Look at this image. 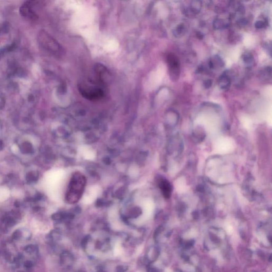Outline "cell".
<instances>
[{"label": "cell", "mask_w": 272, "mask_h": 272, "mask_svg": "<svg viewBox=\"0 0 272 272\" xmlns=\"http://www.w3.org/2000/svg\"><path fill=\"white\" fill-rule=\"evenodd\" d=\"M90 238V236H86L84 239H82V241H81V246L82 247H84V248L86 247Z\"/></svg>", "instance_id": "cell-19"}, {"label": "cell", "mask_w": 272, "mask_h": 272, "mask_svg": "<svg viewBox=\"0 0 272 272\" xmlns=\"http://www.w3.org/2000/svg\"><path fill=\"white\" fill-rule=\"evenodd\" d=\"M224 65L223 60L218 55L213 57L208 62V67L210 69H215L216 67H222Z\"/></svg>", "instance_id": "cell-11"}, {"label": "cell", "mask_w": 272, "mask_h": 272, "mask_svg": "<svg viewBox=\"0 0 272 272\" xmlns=\"http://www.w3.org/2000/svg\"><path fill=\"white\" fill-rule=\"evenodd\" d=\"M86 184V178L84 175L76 172L71 177L67 188L65 200L69 204H73L79 202L84 191Z\"/></svg>", "instance_id": "cell-1"}, {"label": "cell", "mask_w": 272, "mask_h": 272, "mask_svg": "<svg viewBox=\"0 0 272 272\" xmlns=\"http://www.w3.org/2000/svg\"><path fill=\"white\" fill-rule=\"evenodd\" d=\"M218 83L221 89L226 90L230 86L231 78L227 73H224L219 77Z\"/></svg>", "instance_id": "cell-7"}, {"label": "cell", "mask_w": 272, "mask_h": 272, "mask_svg": "<svg viewBox=\"0 0 272 272\" xmlns=\"http://www.w3.org/2000/svg\"><path fill=\"white\" fill-rule=\"evenodd\" d=\"M34 1H27L22 4L20 8V12L22 16L25 18H28L31 20H36L38 18L37 14L31 9V6L33 5Z\"/></svg>", "instance_id": "cell-5"}, {"label": "cell", "mask_w": 272, "mask_h": 272, "mask_svg": "<svg viewBox=\"0 0 272 272\" xmlns=\"http://www.w3.org/2000/svg\"><path fill=\"white\" fill-rule=\"evenodd\" d=\"M238 23H239V25L241 26H245L247 24V20L245 19H241L239 20Z\"/></svg>", "instance_id": "cell-20"}, {"label": "cell", "mask_w": 272, "mask_h": 272, "mask_svg": "<svg viewBox=\"0 0 272 272\" xmlns=\"http://www.w3.org/2000/svg\"><path fill=\"white\" fill-rule=\"evenodd\" d=\"M163 231V229L162 227H159L158 229H157L156 231L155 232L154 235V238L155 240H156L158 238L159 235Z\"/></svg>", "instance_id": "cell-17"}, {"label": "cell", "mask_w": 272, "mask_h": 272, "mask_svg": "<svg viewBox=\"0 0 272 272\" xmlns=\"http://www.w3.org/2000/svg\"><path fill=\"white\" fill-rule=\"evenodd\" d=\"M267 24L264 21L262 20H258L257 21L255 24H254V27L256 28L257 29H262L264 28L267 26Z\"/></svg>", "instance_id": "cell-15"}, {"label": "cell", "mask_w": 272, "mask_h": 272, "mask_svg": "<svg viewBox=\"0 0 272 272\" xmlns=\"http://www.w3.org/2000/svg\"><path fill=\"white\" fill-rule=\"evenodd\" d=\"M159 186L165 197L169 198L171 192V187L170 183L167 180L162 179L159 183Z\"/></svg>", "instance_id": "cell-9"}, {"label": "cell", "mask_w": 272, "mask_h": 272, "mask_svg": "<svg viewBox=\"0 0 272 272\" xmlns=\"http://www.w3.org/2000/svg\"><path fill=\"white\" fill-rule=\"evenodd\" d=\"M202 1H193L191 2V5L189 8L186 9V12L188 16L195 15L199 13L202 8Z\"/></svg>", "instance_id": "cell-6"}, {"label": "cell", "mask_w": 272, "mask_h": 272, "mask_svg": "<svg viewBox=\"0 0 272 272\" xmlns=\"http://www.w3.org/2000/svg\"><path fill=\"white\" fill-rule=\"evenodd\" d=\"M196 36H197V37H198L199 39H202L204 38V35H203L202 33L199 32V31L197 32V33H196Z\"/></svg>", "instance_id": "cell-22"}, {"label": "cell", "mask_w": 272, "mask_h": 272, "mask_svg": "<svg viewBox=\"0 0 272 272\" xmlns=\"http://www.w3.org/2000/svg\"><path fill=\"white\" fill-rule=\"evenodd\" d=\"M147 272H159L158 271V270H157L156 268H155L154 267H152V266H150V267H149L148 269H147Z\"/></svg>", "instance_id": "cell-21"}, {"label": "cell", "mask_w": 272, "mask_h": 272, "mask_svg": "<svg viewBox=\"0 0 272 272\" xmlns=\"http://www.w3.org/2000/svg\"><path fill=\"white\" fill-rule=\"evenodd\" d=\"M243 61L247 67H251L254 65V59L253 55L249 52H246L242 55Z\"/></svg>", "instance_id": "cell-12"}, {"label": "cell", "mask_w": 272, "mask_h": 272, "mask_svg": "<svg viewBox=\"0 0 272 272\" xmlns=\"http://www.w3.org/2000/svg\"><path fill=\"white\" fill-rule=\"evenodd\" d=\"M186 27L183 24H180L173 31L174 35L176 37H180L183 35L186 32Z\"/></svg>", "instance_id": "cell-13"}, {"label": "cell", "mask_w": 272, "mask_h": 272, "mask_svg": "<svg viewBox=\"0 0 272 272\" xmlns=\"http://www.w3.org/2000/svg\"><path fill=\"white\" fill-rule=\"evenodd\" d=\"M38 40L41 46L48 51L52 52L60 51L59 44L45 31H41L39 33Z\"/></svg>", "instance_id": "cell-3"}, {"label": "cell", "mask_w": 272, "mask_h": 272, "mask_svg": "<svg viewBox=\"0 0 272 272\" xmlns=\"http://www.w3.org/2000/svg\"><path fill=\"white\" fill-rule=\"evenodd\" d=\"M102 83H96L93 81H87L81 83L79 85V91L84 97L87 100L96 101L103 98L104 91L101 87Z\"/></svg>", "instance_id": "cell-2"}, {"label": "cell", "mask_w": 272, "mask_h": 272, "mask_svg": "<svg viewBox=\"0 0 272 272\" xmlns=\"http://www.w3.org/2000/svg\"><path fill=\"white\" fill-rule=\"evenodd\" d=\"M212 85H213V81H212L211 79L205 80V81H204V83H203L204 87L206 88V89H208L210 87H211Z\"/></svg>", "instance_id": "cell-16"}, {"label": "cell", "mask_w": 272, "mask_h": 272, "mask_svg": "<svg viewBox=\"0 0 272 272\" xmlns=\"http://www.w3.org/2000/svg\"><path fill=\"white\" fill-rule=\"evenodd\" d=\"M61 262L65 266L71 267L74 262V257L70 252L65 251L61 254Z\"/></svg>", "instance_id": "cell-10"}, {"label": "cell", "mask_w": 272, "mask_h": 272, "mask_svg": "<svg viewBox=\"0 0 272 272\" xmlns=\"http://www.w3.org/2000/svg\"><path fill=\"white\" fill-rule=\"evenodd\" d=\"M167 62L171 78L173 81L178 80L180 76V61L175 55L169 54L167 57Z\"/></svg>", "instance_id": "cell-4"}, {"label": "cell", "mask_w": 272, "mask_h": 272, "mask_svg": "<svg viewBox=\"0 0 272 272\" xmlns=\"http://www.w3.org/2000/svg\"><path fill=\"white\" fill-rule=\"evenodd\" d=\"M128 266L124 265H119L116 267V271L118 272H125L128 270Z\"/></svg>", "instance_id": "cell-18"}, {"label": "cell", "mask_w": 272, "mask_h": 272, "mask_svg": "<svg viewBox=\"0 0 272 272\" xmlns=\"http://www.w3.org/2000/svg\"><path fill=\"white\" fill-rule=\"evenodd\" d=\"M160 251L159 248L155 246H153L149 249L147 251V259L149 262H153L158 258L160 255Z\"/></svg>", "instance_id": "cell-8"}, {"label": "cell", "mask_w": 272, "mask_h": 272, "mask_svg": "<svg viewBox=\"0 0 272 272\" xmlns=\"http://www.w3.org/2000/svg\"><path fill=\"white\" fill-rule=\"evenodd\" d=\"M226 26H227V24L223 20L217 19L214 21L213 27L215 30H221L225 28Z\"/></svg>", "instance_id": "cell-14"}]
</instances>
